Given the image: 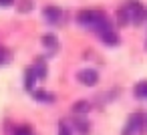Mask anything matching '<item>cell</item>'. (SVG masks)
Here are the masks:
<instances>
[{
  "instance_id": "obj_1",
  "label": "cell",
  "mask_w": 147,
  "mask_h": 135,
  "mask_svg": "<svg viewBox=\"0 0 147 135\" xmlns=\"http://www.w3.org/2000/svg\"><path fill=\"white\" fill-rule=\"evenodd\" d=\"M77 22H79L81 26H85V28L95 30L97 34H101L103 30L113 28V24H111V20L107 18V14H105L103 10H93V8L81 10V12L77 14Z\"/></svg>"
},
{
  "instance_id": "obj_2",
  "label": "cell",
  "mask_w": 147,
  "mask_h": 135,
  "mask_svg": "<svg viewBox=\"0 0 147 135\" xmlns=\"http://www.w3.org/2000/svg\"><path fill=\"white\" fill-rule=\"evenodd\" d=\"M129 14V22L131 24H141L147 18V8L139 2V0H127L125 6H123Z\"/></svg>"
},
{
  "instance_id": "obj_3",
  "label": "cell",
  "mask_w": 147,
  "mask_h": 135,
  "mask_svg": "<svg viewBox=\"0 0 147 135\" xmlns=\"http://www.w3.org/2000/svg\"><path fill=\"white\" fill-rule=\"evenodd\" d=\"M143 131H145V115L143 113H133V115H129L121 135H135V133H143Z\"/></svg>"
},
{
  "instance_id": "obj_4",
  "label": "cell",
  "mask_w": 147,
  "mask_h": 135,
  "mask_svg": "<svg viewBox=\"0 0 147 135\" xmlns=\"http://www.w3.org/2000/svg\"><path fill=\"white\" fill-rule=\"evenodd\" d=\"M77 79H79V83L85 85V87H95V85L99 83V73H97L95 69H83V71L77 73Z\"/></svg>"
},
{
  "instance_id": "obj_5",
  "label": "cell",
  "mask_w": 147,
  "mask_h": 135,
  "mask_svg": "<svg viewBox=\"0 0 147 135\" xmlns=\"http://www.w3.org/2000/svg\"><path fill=\"white\" fill-rule=\"evenodd\" d=\"M42 16H45V20L49 22V24H59L61 22V18H63V10L59 8V6H45V10H42Z\"/></svg>"
},
{
  "instance_id": "obj_6",
  "label": "cell",
  "mask_w": 147,
  "mask_h": 135,
  "mask_svg": "<svg viewBox=\"0 0 147 135\" xmlns=\"http://www.w3.org/2000/svg\"><path fill=\"white\" fill-rule=\"evenodd\" d=\"M101 41L105 43V45H109V47H117L119 43H121V36L117 34V30L115 28H109V30H103L101 34Z\"/></svg>"
},
{
  "instance_id": "obj_7",
  "label": "cell",
  "mask_w": 147,
  "mask_h": 135,
  "mask_svg": "<svg viewBox=\"0 0 147 135\" xmlns=\"http://www.w3.org/2000/svg\"><path fill=\"white\" fill-rule=\"evenodd\" d=\"M40 43H42V47L45 49H49L51 53H57V49H59V38L55 36V34H42V38H40Z\"/></svg>"
},
{
  "instance_id": "obj_8",
  "label": "cell",
  "mask_w": 147,
  "mask_h": 135,
  "mask_svg": "<svg viewBox=\"0 0 147 135\" xmlns=\"http://www.w3.org/2000/svg\"><path fill=\"white\" fill-rule=\"evenodd\" d=\"M34 81H36V73L30 67V69L24 71V89L26 91H34Z\"/></svg>"
},
{
  "instance_id": "obj_9",
  "label": "cell",
  "mask_w": 147,
  "mask_h": 135,
  "mask_svg": "<svg viewBox=\"0 0 147 135\" xmlns=\"http://www.w3.org/2000/svg\"><path fill=\"white\" fill-rule=\"evenodd\" d=\"M32 97L38 101V103H53L55 101V95L45 91V89H38V91H32Z\"/></svg>"
},
{
  "instance_id": "obj_10",
  "label": "cell",
  "mask_w": 147,
  "mask_h": 135,
  "mask_svg": "<svg viewBox=\"0 0 147 135\" xmlns=\"http://www.w3.org/2000/svg\"><path fill=\"white\" fill-rule=\"evenodd\" d=\"M34 73H36V79H47V73H49V69H47V63H45V59H38L36 63H34Z\"/></svg>"
},
{
  "instance_id": "obj_11",
  "label": "cell",
  "mask_w": 147,
  "mask_h": 135,
  "mask_svg": "<svg viewBox=\"0 0 147 135\" xmlns=\"http://www.w3.org/2000/svg\"><path fill=\"white\" fill-rule=\"evenodd\" d=\"M89 111H91V103H89V101H77V103H73V113L85 115V113H89Z\"/></svg>"
},
{
  "instance_id": "obj_12",
  "label": "cell",
  "mask_w": 147,
  "mask_h": 135,
  "mask_svg": "<svg viewBox=\"0 0 147 135\" xmlns=\"http://www.w3.org/2000/svg\"><path fill=\"white\" fill-rule=\"evenodd\" d=\"M75 129H77V133H81V135H87V133L91 131L89 121H87V119H81V117L75 119Z\"/></svg>"
},
{
  "instance_id": "obj_13",
  "label": "cell",
  "mask_w": 147,
  "mask_h": 135,
  "mask_svg": "<svg viewBox=\"0 0 147 135\" xmlns=\"http://www.w3.org/2000/svg\"><path fill=\"white\" fill-rule=\"evenodd\" d=\"M117 24L119 26H125V24H131L129 22V14H127V10L121 6L119 10H117Z\"/></svg>"
},
{
  "instance_id": "obj_14",
  "label": "cell",
  "mask_w": 147,
  "mask_h": 135,
  "mask_svg": "<svg viewBox=\"0 0 147 135\" xmlns=\"http://www.w3.org/2000/svg\"><path fill=\"white\" fill-rule=\"evenodd\" d=\"M135 97L139 99H147V81H141L135 85Z\"/></svg>"
},
{
  "instance_id": "obj_15",
  "label": "cell",
  "mask_w": 147,
  "mask_h": 135,
  "mask_svg": "<svg viewBox=\"0 0 147 135\" xmlns=\"http://www.w3.org/2000/svg\"><path fill=\"white\" fill-rule=\"evenodd\" d=\"M32 8H34V2H32V0H22L20 6H18V12H30Z\"/></svg>"
},
{
  "instance_id": "obj_16",
  "label": "cell",
  "mask_w": 147,
  "mask_h": 135,
  "mask_svg": "<svg viewBox=\"0 0 147 135\" xmlns=\"http://www.w3.org/2000/svg\"><path fill=\"white\" fill-rule=\"evenodd\" d=\"M14 135H34V133H32V129L28 125H20V127L14 129Z\"/></svg>"
},
{
  "instance_id": "obj_17",
  "label": "cell",
  "mask_w": 147,
  "mask_h": 135,
  "mask_svg": "<svg viewBox=\"0 0 147 135\" xmlns=\"http://www.w3.org/2000/svg\"><path fill=\"white\" fill-rule=\"evenodd\" d=\"M8 61H10V51L0 47V65H6Z\"/></svg>"
},
{
  "instance_id": "obj_18",
  "label": "cell",
  "mask_w": 147,
  "mask_h": 135,
  "mask_svg": "<svg viewBox=\"0 0 147 135\" xmlns=\"http://www.w3.org/2000/svg\"><path fill=\"white\" fill-rule=\"evenodd\" d=\"M59 135H73V131L67 123H59Z\"/></svg>"
},
{
  "instance_id": "obj_19",
  "label": "cell",
  "mask_w": 147,
  "mask_h": 135,
  "mask_svg": "<svg viewBox=\"0 0 147 135\" xmlns=\"http://www.w3.org/2000/svg\"><path fill=\"white\" fill-rule=\"evenodd\" d=\"M14 0H0V6H10Z\"/></svg>"
},
{
  "instance_id": "obj_20",
  "label": "cell",
  "mask_w": 147,
  "mask_h": 135,
  "mask_svg": "<svg viewBox=\"0 0 147 135\" xmlns=\"http://www.w3.org/2000/svg\"><path fill=\"white\" fill-rule=\"evenodd\" d=\"M145 131H147V117H145Z\"/></svg>"
}]
</instances>
